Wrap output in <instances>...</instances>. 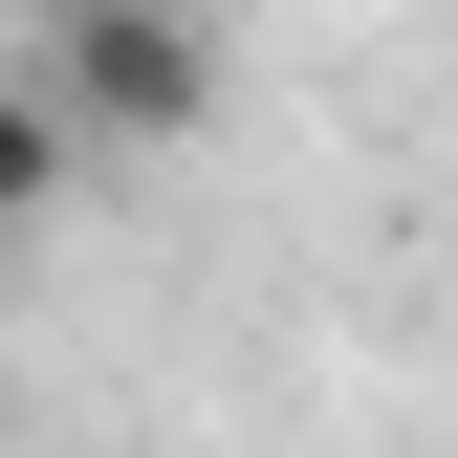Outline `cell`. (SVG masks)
Here are the masks:
<instances>
[{
  "label": "cell",
  "mask_w": 458,
  "mask_h": 458,
  "mask_svg": "<svg viewBox=\"0 0 458 458\" xmlns=\"http://www.w3.org/2000/svg\"><path fill=\"white\" fill-rule=\"evenodd\" d=\"M44 109H66V153H175L218 109V44L175 0H88V22H44Z\"/></svg>",
  "instance_id": "1"
},
{
  "label": "cell",
  "mask_w": 458,
  "mask_h": 458,
  "mask_svg": "<svg viewBox=\"0 0 458 458\" xmlns=\"http://www.w3.org/2000/svg\"><path fill=\"white\" fill-rule=\"evenodd\" d=\"M66 175H88V153H66V109H44V66H0V241H22Z\"/></svg>",
  "instance_id": "2"
}]
</instances>
